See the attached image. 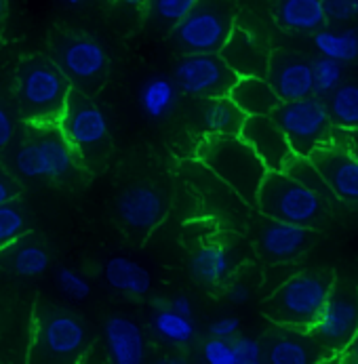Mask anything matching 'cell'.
I'll use <instances>...</instances> for the list:
<instances>
[{
  "label": "cell",
  "mask_w": 358,
  "mask_h": 364,
  "mask_svg": "<svg viewBox=\"0 0 358 364\" xmlns=\"http://www.w3.org/2000/svg\"><path fill=\"white\" fill-rule=\"evenodd\" d=\"M70 91V80L47 55H28L15 68L13 95L28 124H57Z\"/></svg>",
  "instance_id": "6da1fadb"
},
{
  "label": "cell",
  "mask_w": 358,
  "mask_h": 364,
  "mask_svg": "<svg viewBox=\"0 0 358 364\" xmlns=\"http://www.w3.org/2000/svg\"><path fill=\"white\" fill-rule=\"evenodd\" d=\"M57 127L85 173L98 175L105 171L112 154L110 122L93 97L72 89Z\"/></svg>",
  "instance_id": "7a4b0ae2"
},
{
  "label": "cell",
  "mask_w": 358,
  "mask_h": 364,
  "mask_svg": "<svg viewBox=\"0 0 358 364\" xmlns=\"http://www.w3.org/2000/svg\"><path fill=\"white\" fill-rule=\"evenodd\" d=\"M9 171L17 179L65 183L83 168L57 124H30V133L11 154Z\"/></svg>",
  "instance_id": "3957f363"
},
{
  "label": "cell",
  "mask_w": 358,
  "mask_h": 364,
  "mask_svg": "<svg viewBox=\"0 0 358 364\" xmlns=\"http://www.w3.org/2000/svg\"><path fill=\"white\" fill-rule=\"evenodd\" d=\"M196 160L221 183H226L247 207L256 208L257 192L268 168L238 135L203 137L196 148Z\"/></svg>",
  "instance_id": "277c9868"
},
{
  "label": "cell",
  "mask_w": 358,
  "mask_h": 364,
  "mask_svg": "<svg viewBox=\"0 0 358 364\" xmlns=\"http://www.w3.org/2000/svg\"><path fill=\"white\" fill-rule=\"evenodd\" d=\"M91 331L74 312L43 304L34 312L28 364H83Z\"/></svg>",
  "instance_id": "5b68a950"
},
{
  "label": "cell",
  "mask_w": 358,
  "mask_h": 364,
  "mask_svg": "<svg viewBox=\"0 0 358 364\" xmlns=\"http://www.w3.org/2000/svg\"><path fill=\"white\" fill-rule=\"evenodd\" d=\"M335 278V272L325 267L293 274L263 301L261 312L276 326L307 331L322 310Z\"/></svg>",
  "instance_id": "8992f818"
},
{
  "label": "cell",
  "mask_w": 358,
  "mask_h": 364,
  "mask_svg": "<svg viewBox=\"0 0 358 364\" xmlns=\"http://www.w3.org/2000/svg\"><path fill=\"white\" fill-rule=\"evenodd\" d=\"M49 51L72 89L95 97L105 87L110 76V57L98 38L85 32L57 28L49 36Z\"/></svg>",
  "instance_id": "52a82bcc"
},
{
  "label": "cell",
  "mask_w": 358,
  "mask_h": 364,
  "mask_svg": "<svg viewBox=\"0 0 358 364\" xmlns=\"http://www.w3.org/2000/svg\"><path fill=\"white\" fill-rule=\"evenodd\" d=\"M259 215L310 230H320L331 207L283 171H268L256 198Z\"/></svg>",
  "instance_id": "ba28073f"
},
{
  "label": "cell",
  "mask_w": 358,
  "mask_h": 364,
  "mask_svg": "<svg viewBox=\"0 0 358 364\" xmlns=\"http://www.w3.org/2000/svg\"><path fill=\"white\" fill-rule=\"evenodd\" d=\"M236 26L232 0H196L192 11L173 26V43L184 55L219 53Z\"/></svg>",
  "instance_id": "9c48e42d"
},
{
  "label": "cell",
  "mask_w": 358,
  "mask_h": 364,
  "mask_svg": "<svg viewBox=\"0 0 358 364\" xmlns=\"http://www.w3.org/2000/svg\"><path fill=\"white\" fill-rule=\"evenodd\" d=\"M270 116L285 133L295 156H310L320 146L333 141L335 127L320 97L310 95L298 102H280Z\"/></svg>",
  "instance_id": "30bf717a"
},
{
  "label": "cell",
  "mask_w": 358,
  "mask_h": 364,
  "mask_svg": "<svg viewBox=\"0 0 358 364\" xmlns=\"http://www.w3.org/2000/svg\"><path fill=\"white\" fill-rule=\"evenodd\" d=\"M307 331L325 350L339 356L358 331V284L335 278L322 310Z\"/></svg>",
  "instance_id": "8fae6325"
},
{
  "label": "cell",
  "mask_w": 358,
  "mask_h": 364,
  "mask_svg": "<svg viewBox=\"0 0 358 364\" xmlns=\"http://www.w3.org/2000/svg\"><path fill=\"white\" fill-rule=\"evenodd\" d=\"M173 82L181 95L194 100L228 97L238 76L228 68L219 53L184 55L173 70Z\"/></svg>",
  "instance_id": "7c38bea8"
},
{
  "label": "cell",
  "mask_w": 358,
  "mask_h": 364,
  "mask_svg": "<svg viewBox=\"0 0 358 364\" xmlns=\"http://www.w3.org/2000/svg\"><path fill=\"white\" fill-rule=\"evenodd\" d=\"M114 213L127 232L146 236L167 217L169 198L167 192L154 183H133L116 196Z\"/></svg>",
  "instance_id": "4fadbf2b"
},
{
  "label": "cell",
  "mask_w": 358,
  "mask_h": 364,
  "mask_svg": "<svg viewBox=\"0 0 358 364\" xmlns=\"http://www.w3.org/2000/svg\"><path fill=\"white\" fill-rule=\"evenodd\" d=\"M312 164L318 168L327 186L331 188L337 203L357 207L358 205V154L348 146L335 139L320 146L310 154Z\"/></svg>",
  "instance_id": "5bb4252c"
},
{
  "label": "cell",
  "mask_w": 358,
  "mask_h": 364,
  "mask_svg": "<svg viewBox=\"0 0 358 364\" xmlns=\"http://www.w3.org/2000/svg\"><path fill=\"white\" fill-rule=\"evenodd\" d=\"M259 343L263 364H327L337 358L325 350L310 331L289 326H274Z\"/></svg>",
  "instance_id": "9a60e30c"
},
{
  "label": "cell",
  "mask_w": 358,
  "mask_h": 364,
  "mask_svg": "<svg viewBox=\"0 0 358 364\" xmlns=\"http://www.w3.org/2000/svg\"><path fill=\"white\" fill-rule=\"evenodd\" d=\"M316 232L318 230L268 219L261 215L257 223V251L268 263H289L300 259L316 242Z\"/></svg>",
  "instance_id": "2e32d148"
},
{
  "label": "cell",
  "mask_w": 358,
  "mask_h": 364,
  "mask_svg": "<svg viewBox=\"0 0 358 364\" xmlns=\"http://www.w3.org/2000/svg\"><path fill=\"white\" fill-rule=\"evenodd\" d=\"M280 102L306 100L312 93V59L304 53L276 49L270 51L263 76Z\"/></svg>",
  "instance_id": "e0dca14e"
},
{
  "label": "cell",
  "mask_w": 358,
  "mask_h": 364,
  "mask_svg": "<svg viewBox=\"0 0 358 364\" xmlns=\"http://www.w3.org/2000/svg\"><path fill=\"white\" fill-rule=\"evenodd\" d=\"M238 137L253 150L268 171H283L293 150L272 116H247Z\"/></svg>",
  "instance_id": "ac0fdd59"
},
{
  "label": "cell",
  "mask_w": 358,
  "mask_h": 364,
  "mask_svg": "<svg viewBox=\"0 0 358 364\" xmlns=\"http://www.w3.org/2000/svg\"><path fill=\"white\" fill-rule=\"evenodd\" d=\"M103 337L110 364H146V335L129 316H110L103 326Z\"/></svg>",
  "instance_id": "d6986e66"
},
{
  "label": "cell",
  "mask_w": 358,
  "mask_h": 364,
  "mask_svg": "<svg viewBox=\"0 0 358 364\" xmlns=\"http://www.w3.org/2000/svg\"><path fill=\"white\" fill-rule=\"evenodd\" d=\"M219 55L236 76H265L270 49L257 34L238 23L234 26Z\"/></svg>",
  "instance_id": "ffe728a7"
},
{
  "label": "cell",
  "mask_w": 358,
  "mask_h": 364,
  "mask_svg": "<svg viewBox=\"0 0 358 364\" xmlns=\"http://www.w3.org/2000/svg\"><path fill=\"white\" fill-rule=\"evenodd\" d=\"M51 265L47 245L34 232H26L21 238L0 251V267L19 278L43 276Z\"/></svg>",
  "instance_id": "44dd1931"
},
{
  "label": "cell",
  "mask_w": 358,
  "mask_h": 364,
  "mask_svg": "<svg viewBox=\"0 0 358 364\" xmlns=\"http://www.w3.org/2000/svg\"><path fill=\"white\" fill-rule=\"evenodd\" d=\"M270 13L289 34H314L327 26L320 0H270Z\"/></svg>",
  "instance_id": "7402d4cb"
},
{
  "label": "cell",
  "mask_w": 358,
  "mask_h": 364,
  "mask_svg": "<svg viewBox=\"0 0 358 364\" xmlns=\"http://www.w3.org/2000/svg\"><path fill=\"white\" fill-rule=\"evenodd\" d=\"M196 129L209 135H238L245 122V114L230 97L196 100Z\"/></svg>",
  "instance_id": "603a6c76"
},
{
  "label": "cell",
  "mask_w": 358,
  "mask_h": 364,
  "mask_svg": "<svg viewBox=\"0 0 358 364\" xmlns=\"http://www.w3.org/2000/svg\"><path fill=\"white\" fill-rule=\"evenodd\" d=\"M228 97L245 116H270L280 104L263 76H238Z\"/></svg>",
  "instance_id": "cb8c5ba5"
},
{
  "label": "cell",
  "mask_w": 358,
  "mask_h": 364,
  "mask_svg": "<svg viewBox=\"0 0 358 364\" xmlns=\"http://www.w3.org/2000/svg\"><path fill=\"white\" fill-rule=\"evenodd\" d=\"M103 278L114 291L131 295V297H144L152 289L150 272L142 263L125 255H114L105 261Z\"/></svg>",
  "instance_id": "d4e9b609"
},
{
  "label": "cell",
  "mask_w": 358,
  "mask_h": 364,
  "mask_svg": "<svg viewBox=\"0 0 358 364\" xmlns=\"http://www.w3.org/2000/svg\"><path fill=\"white\" fill-rule=\"evenodd\" d=\"M179 95L181 93L175 87L173 78L162 76V74H154L142 85L137 100H139V107H142L144 116L148 120L158 122V120L169 118L177 109Z\"/></svg>",
  "instance_id": "484cf974"
},
{
  "label": "cell",
  "mask_w": 358,
  "mask_h": 364,
  "mask_svg": "<svg viewBox=\"0 0 358 364\" xmlns=\"http://www.w3.org/2000/svg\"><path fill=\"white\" fill-rule=\"evenodd\" d=\"M234 269V257L223 245H203L190 259L192 276L206 287L223 284Z\"/></svg>",
  "instance_id": "4316f807"
},
{
  "label": "cell",
  "mask_w": 358,
  "mask_h": 364,
  "mask_svg": "<svg viewBox=\"0 0 358 364\" xmlns=\"http://www.w3.org/2000/svg\"><path fill=\"white\" fill-rule=\"evenodd\" d=\"M314 47L322 57L335 59L339 63H352L358 59V28L350 26L344 30L320 28L312 34Z\"/></svg>",
  "instance_id": "83f0119b"
},
{
  "label": "cell",
  "mask_w": 358,
  "mask_h": 364,
  "mask_svg": "<svg viewBox=\"0 0 358 364\" xmlns=\"http://www.w3.org/2000/svg\"><path fill=\"white\" fill-rule=\"evenodd\" d=\"M150 324H152L154 335L169 346L184 348L196 339L194 318H186L181 314L173 312L169 306H158V310L152 314Z\"/></svg>",
  "instance_id": "f1b7e54d"
},
{
  "label": "cell",
  "mask_w": 358,
  "mask_h": 364,
  "mask_svg": "<svg viewBox=\"0 0 358 364\" xmlns=\"http://www.w3.org/2000/svg\"><path fill=\"white\" fill-rule=\"evenodd\" d=\"M327 112L335 129L354 133L358 131V85L342 82L327 100Z\"/></svg>",
  "instance_id": "f546056e"
},
{
  "label": "cell",
  "mask_w": 358,
  "mask_h": 364,
  "mask_svg": "<svg viewBox=\"0 0 358 364\" xmlns=\"http://www.w3.org/2000/svg\"><path fill=\"white\" fill-rule=\"evenodd\" d=\"M283 173H287L291 179L300 181L304 188H307L310 192H314L318 198H322L331 208L337 205V200H335L331 188L327 186V181L322 179V175L318 173V168L312 164V160L307 156H295V154H293L291 160L285 164Z\"/></svg>",
  "instance_id": "4dcf8cb0"
},
{
  "label": "cell",
  "mask_w": 358,
  "mask_h": 364,
  "mask_svg": "<svg viewBox=\"0 0 358 364\" xmlns=\"http://www.w3.org/2000/svg\"><path fill=\"white\" fill-rule=\"evenodd\" d=\"M30 232V210L23 200L13 198L0 205V251Z\"/></svg>",
  "instance_id": "1f68e13d"
},
{
  "label": "cell",
  "mask_w": 358,
  "mask_h": 364,
  "mask_svg": "<svg viewBox=\"0 0 358 364\" xmlns=\"http://www.w3.org/2000/svg\"><path fill=\"white\" fill-rule=\"evenodd\" d=\"M342 82H344V63L322 57V55L312 59V93H314V97L327 100Z\"/></svg>",
  "instance_id": "d6a6232c"
},
{
  "label": "cell",
  "mask_w": 358,
  "mask_h": 364,
  "mask_svg": "<svg viewBox=\"0 0 358 364\" xmlns=\"http://www.w3.org/2000/svg\"><path fill=\"white\" fill-rule=\"evenodd\" d=\"M196 4V0H148V6L152 11V15L167 23V26H177Z\"/></svg>",
  "instance_id": "836d02e7"
},
{
  "label": "cell",
  "mask_w": 358,
  "mask_h": 364,
  "mask_svg": "<svg viewBox=\"0 0 358 364\" xmlns=\"http://www.w3.org/2000/svg\"><path fill=\"white\" fill-rule=\"evenodd\" d=\"M57 287L72 301H85L91 295V282L83 274L70 267L57 269Z\"/></svg>",
  "instance_id": "e575fe53"
},
{
  "label": "cell",
  "mask_w": 358,
  "mask_h": 364,
  "mask_svg": "<svg viewBox=\"0 0 358 364\" xmlns=\"http://www.w3.org/2000/svg\"><path fill=\"white\" fill-rule=\"evenodd\" d=\"M201 358L203 364H236V352L230 339L211 337L203 343Z\"/></svg>",
  "instance_id": "d590c367"
},
{
  "label": "cell",
  "mask_w": 358,
  "mask_h": 364,
  "mask_svg": "<svg viewBox=\"0 0 358 364\" xmlns=\"http://www.w3.org/2000/svg\"><path fill=\"white\" fill-rule=\"evenodd\" d=\"M327 21L348 23L358 19V0H320Z\"/></svg>",
  "instance_id": "8d00e7d4"
},
{
  "label": "cell",
  "mask_w": 358,
  "mask_h": 364,
  "mask_svg": "<svg viewBox=\"0 0 358 364\" xmlns=\"http://www.w3.org/2000/svg\"><path fill=\"white\" fill-rule=\"evenodd\" d=\"M236 364H263L261 358V343L253 337H236L232 339Z\"/></svg>",
  "instance_id": "74e56055"
},
{
  "label": "cell",
  "mask_w": 358,
  "mask_h": 364,
  "mask_svg": "<svg viewBox=\"0 0 358 364\" xmlns=\"http://www.w3.org/2000/svg\"><path fill=\"white\" fill-rule=\"evenodd\" d=\"M15 133H17L15 116H13V112L9 109V105L0 102V152H4V150L13 144Z\"/></svg>",
  "instance_id": "f35d334b"
},
{
  "label": "cell",
  "mask_w": 358,
  "mask_h": 364,
  "mask_svg": "<svg viewBox=\"0 0 358 364\" xmlns=\"http://www.w3.org/2000/svg\"><path fill=\"white\" fill-rule=\"evenodd\" d=\"M238 328H241V318L236 316H221L209 324L211 337H219V339H234Z\"/></svg>",
  "instance_id": "ab89813d"
},
{
  "label": "cell",
  "mask_w": 358,
  "mask_h": 364,
  "mask_svg": "<svg viewBox=\"0 0 358 364\" xmlns=\"http://www.w3.org/2000/svg\"><path fill=\"white\" fill-rule=\"evenodd\" d=\"M21 194V183L19 179L9 171V166L0 164V205L13 200V198H19Z\"/></svg>",
  "instance_id": "60d3db41"
},
{
  "label": "cell",
  "mask_w": 358,
  "mask_h": 364,
  "mask_svg": "<svg viewBox=\"0 0 358 364\" xmlns=\"http://www.w3.org/2000/svg\"><path fill=\"white\" fill-rule=\"evenodd\" d=\"M226 297H228V301L234 304V306H245V304L251 299V289H249V284H245V282H232V284L228 287V291H226Z\"/></svg>",
  "instance_id": "b9f144b4"
},
{
  "label": "cell",
  "mask_w": 358,
  "mask_h": 364,
  "mask_svg": "<svg viewBox=\"0 0 358 364\" xmlns=\"http://www.w3.org/2000/svg\"><path fill=\"white\" fill-rule=\"evenodd\" d=\"M167 306H169L173 312L181 314V316H186V318H194V306H192V301H190L188 295H177V297H173Z\"/></svg>",
  "instance_id": "7bdbcfd3"
},
{
  "label": "cell",
  "mask_w": 358,
  "mask_h": 364,
  "mask_svg": "<svg viewBox=\"0 0 358 364\" xmlns=\"http://www.w3.org/2000/svg\"><path fill=\"white\" fill-rule=\"evenodd\" d=\"M337 358H339V364H358V331L354 339L348 343V348Z\"/></svg>",
  "instance_id": "ee69618b"
},
{
  "label": "cell",
  "mask_w": 358,
  "mask_h": 364,
  "mask_svg": "<svg viewBox=\"0 0 358 364\" xmlns=\"http://www.w3.org/2000/svg\"><path fill=\"white\" fill-rule=\"evenodd\" d=\"M150 364H190V360L181 354H164L160 358H156Z\"/></svg>",
  "instance_id": "f6af8a7d"
},
{
  "label": "cell",
  "mask_w": 358,
  "mask_h": 364,
  "mask_svg": "<svg viewBox=\"0 0 358 364\" xmlns=\"http://www.w3.org/2000/svg\"><path fill=\"white\" fill-rule=\"evenodd\" d=\"M116 2H120L129 9H135V11H144L148 6V0H116Z\"/></svg>",
  "instance_id": "bcb514c9"
},
{
  "label": "cell",
  "mask_w": 358,
  "mask_h": 364,
  "mask_svg": "<svg viewBox=\"0 0 358 364\" xmlns=\"http://www.w3.org/2000/svg\"><path fill=\"white\" fill-rule=\"evenodd\" d=\"M6 15H9V0H0V28L6 21Z\"/></svg>",
  "instance_id": "7dc6e473"
},
{
  "label": "cell",
  "mask_w": 358,
  "mask_h": 364,
  "mask_svg": "<svg viewBox=\"0 0 358 364\" xmlns=\"http://www.w3.org/2000/svg\"><path fill=\"white\" fill-rule=\"evenodd\" d=\"M65 4H70V6H76V4H80L83 0H63Z\"/></svg>",
  "instance_id": "c3c4849f"
},
{
  "label": "cell",
  "mask_w": 358,
  "mask_h": 364,
  "mask_svg": "<svg viewBox=\"0 0 358 364\" xmlns=\"http://www.w3.org/2000/svg\"><path fill=\"white\" fill-rule=\"evenodd\" d=\"M103 2H112V0H103Z\"/></svg>",
  "instance_id": "681fc988"
}]
</instances>
